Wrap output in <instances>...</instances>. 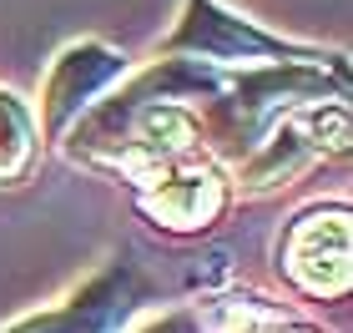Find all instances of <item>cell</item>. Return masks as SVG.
<instances>
[{
	"label": "cell",
	"mask_w": 353,
	"mask_h": 333,
	"mask_svg": "<svg viewBox=\"0 0 353 333\" xmlns=\"http://www.w3.org/2000/svg\"><path fill=\"white\" fill-rule=\"evenodd\" d=\"M81 61H86V66L76 71V61L66 56V61H61V76L51 81V117H56V121L66 117V101H71V91H81V97H86L91 86H101L106 76L117 71V56H111V51H96V46H86V51H81Z\"/></svg>",
	"instance_id": "1"
}]
</instances>
